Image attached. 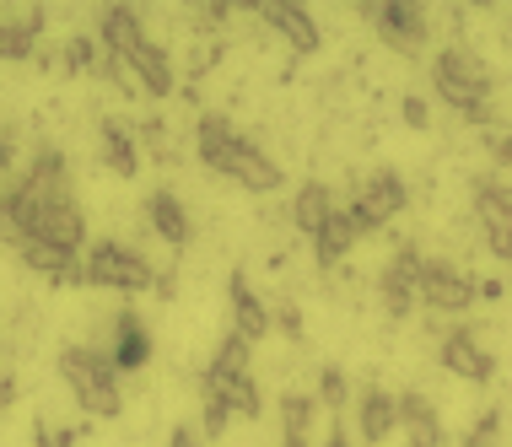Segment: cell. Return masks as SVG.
<instances>
[{"label":"cell","instance_id":"6da1fadb","mask_svg":"<svg viewBox=\"0 0 512 447\" xmlns=\"http://www.w3.org/2000/svg\"><path fill=\"white\" fill-rule=\"evenodd\" d=\"M195 157L205 167H216L221 178H232L238 189H248V194H275L286 184L281 162H275L265 146L248 141L227 114H200L195 119Z\"/></svg>","mask_w":512,"mask_h":447},{"label":"cell","instance_id":"7a4b0ae2","mask_svg":"<svg viewBox=\"0 0 512 447\" xmlns=\"http://www.w3.org/2000/svg\"><path fill=\"white\" fill-rule=\"evenodd\" d=\"M432 92H437L464 124L496 130V71L480 60L475 49H464V44L437 49V60H432Z\"/></svg>","mask_w":512,"mask_h":447},{"label":"cell","instance_id":"3957f363","mask_svg":"<svg viewBox=\"0 0 512 447\" xmlns=\"http://www.w3.org/2000/svg\"><path fill=\"white\" fill-rule=\"evenodd\" d=\"M60 377L71 383V399L87 421H114L124 410L119 394V367L108 361V351H92V345H65L60 351Z\"/></svg>","mask_w":512,"mask_h":447},{"label":"cell","instance_id":"277c9868","mask_svg":"<svg viewBox=\"0 0 512 447\" xmlns=\"http://www.w3.org/2000/svg\"><path fill=\"white\" fill-rule=\"evenodd\" d=\"M87 286L135 297V291H157V270H151V259L141 248L119 243V237H103V243L87 248Z\"/></svg>","mask_w":512,"mask_h":447},{"label":"cell","instance_id":"5b68a950","mask_svg":"<svg viewBox=\"0 0 512 447\" xmlns=\"http://www.w3.org/2000/svg\"><path fill=\"white\" fill-rule=\"evenodd\" d=\"M469 216L480 227V243L496 264H512V189L496 173L469 178Z\"/></svg>","mask_w":512,"mask_h":447},{"label":"cell","instance_id":"8992f818","mask_svg":"<svg viewBox=\"0 0 512 447\" xmlns=\"http://www.w3.org/2000/svg\"><path fill=\"white\" fill-rule=\"evenodd\" d=\"M415 297H421V307H432V313H448V318H453V313H464V307H475L480 281L464 270V264H453V259H426Z\"/></svg>","mask_w":512,"mask_h":447},{"label":"cell","instance_id":"52a82bcc","mask_svg":"<svg viewBox=\"0 0 512 447\" xmlns=\"http://www.w3.org/2000/svg\"><path fill=\"white\" fill-rule=\"evenodd\" d=\"M421 248L405 243L399 254L378 270V302H383V313L394 318V324H405V318L421 307V297H415V286H421Z\"/></svg>","mask_w":512,"mask_h":447},{"label":"cell","instance_id":"ba28073f","mask_svg":"<svg viewBox=\"0 0 512 447\" xmlns=\"http://www.w3.org/2000/svg\"><path fill=\"white\" fill-rule=\"evenodd\" d=\"M362 17L378 27V38L399 54H421L426 33H432V22H426L421 6H410V0H378V6H362Z\"/></svg>","mask_w":512,"mask_h":447},{"label":"cell","instance_id":"9c48e42d","mask_svg":"<svg viewBox=\"0 0 512 447\" xmlns=\"http://www.w3.org/2000/svg\"><path fill=\"white\" fill-rule=\"evenodd\" d=\"M200 399H221L232 415H248V421L265 410V394H259L254 372H248V367H221V361H205V372H200Z\"/></svg>","mask_w":512,"mask_h":447},{"label":"cell","instance_id":"30bf717a","mask_svg":"<svg viewBox=\"0 0 512 447\" xmlns=\"http://www.w3.org/2000/svg\"><path fill=\"white\" fill-rule=\"evenodd\" d=\"M372 232H378V221H372L356 200H345L340 211L329 216V227L313 237V259L324 264V270H335V264H340L345 254H351V248L362 243V237H372Z\"/></svg>","mask_w":512,"mask_h":447},{"label":"cell","instance_id":"8fae6325","mask_svg":"<svg viewBox=\"0 0 512 447\" xmlns=\"http://www.w3.org/2000/svg\"><path fill=\"white\" fill-rule=\"evenodd\" d=\"M437 361H442L453 377H464V383H491V377H496V356L480 345V334L469 329V324H453L448 334H442Z\"/></svg>","mask_w":512,"mask_h":447},{"label":"cell","instance_id":"7c38bea8","mask_svg":"<svg viewBox=\"0 0 512 447\" xmlns=\"http://www.w3.org/2000/svg\"><path fill=\"white\" fill-rule=\"evenodd\" d=\"M227 302H232V334H238V340L259 345V340H265V334L275 329V307L259 297L254 286H248L243 270L227 275Z\"/></svg>","mask_w":512,"mask_h":447},{"label":"cell","instance_id":"4fadbf2b","mask_svg":"<svg viewBox=\"0 0 512 447\" xmlns=\"http://www.w3.org/2000/svg\"><path fill=\"white\" fill-rule=\"evenodd\" d=\"M259 22L275 27V33L292 44V54H318V44H324L318 17L308 6H292V0H265V6H259Z\"/></svg>","mask_w":512,"mask_h":447},{"label":"cell","instance_id":"5bb4252c","mask_svg":"<svg viewBox=\"0 0 512 447\" xmlns=\"http://www.w3.org/2000/svg\"><path fill=\"white\" fill-rule=\"evenodd\" d=\"M351 200L362 205V211H367L372 221H378V227H389L394 216H405V205H410V184L394 173V167H378V173H367V178H362V189H356Z\"/></svg>","mask_w":512,"mask_h":447},{"label":"cell","instance_id":"9a60e30c","mask_svg":"<svg viewBox=\"0 0 512 447\" xmlns=\"http://www.w3.org/2000/svg\"><path fill=\"white\" fill-rule=\"evenodd\" d=\"M399 431V394H389V388L367 383L356 388V442H389Z\"/></svg>","mask_w":512,"mask_h":447},{"label":"cell","instance_id":"2e32d148","mask_svg":"<svg viewBox=\"0 0 512 447\" xmlns=\"http://www.w3.org/2000/svg\"><path fill=\"white\" fill-rule=\"evenodd\" d=\"M17 259H22L33 275L54 281V286H87V259L65 254V248L44 243V237H27V243H17Z\"/></svg>","mask_w":512,"mask_h":447},{"label":"cell","instance_id":"e0dca14e","mask_svg":"<svg viewBox=\"0 0 512 447\" xmlns=\"http://www.w3.org/2000/svg\"><path fill=\"white\" fill-rule=\"evenodd\" d=\"M124 65H130V76H135V87H141L146 97H173L178 92V71H173V60H168V49L162 44H135L130 54H119Z\"/></svg>","mask_w":512,"mask_h":447},{"label":"cell","instance_id":"ac0fdd59","mask_svg":"<svg viewBox=\"0 0 512 447\" xmlns=\"http://www.w3.org/2000/svg\"><path fill=\"white\" fill-rule=\"evenodd\" d=\"M17 184L33 194L38 205H49V200H71V167H65V151H33V162H27V173L17 178Z\"/></svg>","mask_w":512,"mask_h":447},{"label":"cell","instance_id":"d6986e66","mask_svg":"<svg viewBox=\"0 0 512 447\" xmlns=\"http://www.w3.org/2000/svg\"><path fill=\"white\" fill-rule=\"evenodd\" d=\"M33 237H44V243L65 248V254H76V248L87 243V216H81L76 194H71V200H49V205H38V232H33Z\"/></svg>","mask_w":512,"mask_h":447},{"label":"cell","instance_id":"ffe728a7","mask_svg":"<svg viewBox=\"0 0 512 447\" xmlns=\"http://www.w3.org/2000/svg\"><path fill=\"white\" fill-rule=\"evenodd\" d=\"M146 221H151V232H157L168 248H189V243H195V221H189L184 200H178L173 189H151L146 194Z\"/></svg>","mask_w":512,"mask_h":447},{"label":"cell","instance_id":"44dd1931","mask_svg":"<svg viewBox=\"0 0 512 447\" xmlns=\"http://www.w3.org/2000/svg\"><path fill=\"white\" fill-rule=\"evenodd\" d=\"M399 431H405V442L410 447H442V415H437V404L421 394V388H405L399 394Z\"/></svg>","mask_w":512,"mask_h":447},{"label":"cell","instance_id":"7402d4cb","mask_svg":"<svg viewBox=\"0 0 512 447\" xmlns=\"http://www.w3.org/2000/svg\"><path fill=\"white\" fill-rule=\"evenodd\" d=\"M340 211V200H335V189L324 184V178H308L297 194H292V227L302 232V237H318L329 227V216Z\"/></svg>","mask_w":512,"mask_h":447},{"label":"cell","instance_id":"603a6c76","mask_svg":"<svg viewBox=\"0 0 512 447\" xmlns=\"http://www.w3.org/2000/svg\"><path fill=\"white\" fill-rule=\"evenodd\" d=\"M98 151H103V167H108V173H119V178H135V173H141V141H135L130 124L103 119V124H98Z\"/></svg>","mask_w":512,"mask_h":447},{"label":"cell","instance_id":"cb8c5ba5","mask_svg":"<svg viewBox=\"0 0 512 447\" xmlns=\"http://www.w3.org/2000/svg\"><path fill=\"white\" fill-rule=\"evenodd\" d=\"M108 361H114L119 372H135V367H146V361H151V329H146L135 313H119V318H114Z\"/></svg>","mask_w":512,"mask_h":447},{"label":"cell","instance_id":"d4e9b609","mask_svg":"<svg viewBox=\"0 0 512 447\" xmlns=\"http://www.w3.org/2000/svg\"><path fill=\"white\" fill-rule=\"evenodd\" d=\"M98 44L108 54H130L135 44H146V27L135 6H103L98 11Z\"/></svg>","mask_w":512,"mask_h":447},{"label":"cell","instance_id":"484cf974","mask_svg":"<svg viewBox=\"0 0 512 447\" xmlns=\"http://www.w3.org/2000/svg\"><path fill=\"white\" fill-rule=\"evenodd\" d=\"M44 33V11H22V17H0V60H33V44Z\"/></svg>","mask_w":512,"mask_h":447},{"label":"cell","instance_id":"4316f807","mask_svg":"<svg viewBox=\"0 0 512 447\" xmlns=\"http://www.w3.org/2000/svg\"><path fill=\"white\" fill-rule=\"evenodd\" d=\"M313 421H318V394H281V426H286V437L308 442Z\"/></svg>","mask_w":512,"mask_h":447},{"label":"cell","instance_id":"83f0119b","mask_svg":"<svg viewBox=\"0 0 512 447\" xmlns=\"http://www.w3.org/2000/svg\"><path fill=\"white\" fill-rule=\"evenodd\" d=\"M345 399H356V394H351V377H345V367H335V361H329V367H318V404L340 415V404H345Z\"/></svg>","mask_w":512,"mask_h":447},{"label":"cell","instance_id":"f1b7e54d","mask_svg":"<svg viewBox=\"0 0 512 447\" xmlns=\"http://www.w3.org/2000/svg\"><path fill=\"white\" fill-rule=\"evenodd\" d=\"M60 60H65V71H98L103 44H92L87 33H71V38L60 44Z\"/></svg>","mask_w":512,"mask_h":447},{"label":"cell","instance_id":"f546056e","mask_svg":"<svg viewBox=\"0 0 512 447\" xmlns=\"http://www.w3.org/2000/svg\"><path fill=\"white\" fill-rule=\"evenodd\" d=\"M496 431H502V410H486L475 426L464 431V442H459V447H496Z\"/></svg>","mask_w":512,"mask_h":447},{"label":"cell","instance_id":"4dcf8cb0","mask_svg":"<svg viewBox=\"0 0 512 447\" xmlns=\"http://www.w3.org/2000/svg\"><path fill=\"white\" fill-rule=\"evenodd\" d=\"M227 421H232V410H227L221 399H200V431H205V442L221 437V431H227Z\"/></svg>","mask_w":512,"mask_h":447},{"label":"cell","instance_id":"1f68e13d","mask_svg":"<svg viewBox=\"0 0 512 447\" xmlns=\"http://www.w3.org/2000/svg\"><path fill=\"white\" fill-rule=\"evenodd\" d=\"M141 141H146V151H151V157L173 162V146H168V124H162V119H146V124H141Z\"/></svg>","mask_w":512,"mask_h":447},{"label":"cell","instance_id":"d6a6232c","mask_svg":"<svg viewBox=\"0 0 512 447\" xmlns=\"http://www.w3.org/2000/svg\"><path fill=\"white\" fill-rule=\"evenodd\" d=\"M399 119H405L410 130H426V124H432V108H426V97H421V92H410L405 103H399Z\"/></svg>","mask_w":512,"mask_h":447},{"label":"cell","instance_id":"836d02e7","mask_svg":"<svg viewBox=\"0 0 512 447\" xmlns=\"http://www.w3.org/2000/svg\"><path fill=\"white\" fill-rule=\"evenodd\" d=\"M275 329H281L286 340H302V307L297 302H275Z\"/></svg>","mask_w":512,"mask_h":447},{"label":"cell","instance_id":"e575fe53","mask_svg":"<svg viewBox=\"0 0 512 447\" xmlns=\"http://www.w3.org/2000/svg\"><path fill=\"white\" fill-rule=\"evenodd\" d=\"M486 151H491L496 167H507V173H512V130H486Z\"/></svg>","mask_w":512,"mask_h":447},{"label":"cell","instance_id":"d590c367","mask_svg":"<svg viewBox=\"0 0 512 447\" xmlns=\"http://www.w3.org/2000/svg\"><path fill=\"white\" fill-rule=\"evenodd\" d=\"M324 447H356V431H351V426H340V415H335V426L324 431Z\"/></svg>","mask_w":512,"mask_h":447},{"label":"cell","instance_id":"8d00e7d4","mask_svg":"<svg viewBox=\"0 0 512 447\" xmlns=\"http://www.w3.org/2000/svg\"><path fill=\"white\" fill-rule=\"evenodd\" d=\"M168 447H200V431H195V426H173Z\"/></svg>","mask_w":512,"mask_h":447},{"label":"cell","instance_id":"74e56055","mask_svg":"<svg viewBox=\"0 0 512 447\" xmlns=\"http://www.w3.org/2000/svg\"><path fill=\"white\" fill-rule=\"evenodd\" d=\"M11 404H17V377L0 372V410H11Z\"/></svg>","mask_w":512,"mask_h":447},{"label":"cell","instance_id":"f35d334b","mask_svg":"<svg viewBox=\"0 0 512 447\" xmlns=\"http://www.w3.org/2000/svg\"><path fill=\"white\" fill-rule=\"evenodd\" d=\"M81 437H87L81 426H60V431H54V447H76Z\"/></svg>","mask_w":512,"mask_h":447},{"label":"cell","instance_id":"ab89813d","mask_svg":"<svg viewBox=\"0 0 512 447\" xmlns=\"http://www.w3.org/2000/svg\"><path fill=\"white\" fill-rule=\"evenodd\" d=\"M33 447H54V431H49L44 421H38V426H33Z\"/></svg>","mask_w":512,"mask_h":447},{"label":"cell","instance_id":"60d3db41","mask_svg":"<svg viewBox=\"0 0 512 447\" xmlns=\"http://www.w3.org/2000/svg\"><path fill=\"white\" fill-rule=\"evenodd\" d=\"M502 291H507L502 281H480V297H486V302H496V297H502Z\"/></svg>","mask_w":512,"mask_h":447},{"label":"cell","instance_id":"b9f144b4","mask_svg":"<svg viewBox=\"0 0 512 447\" xmlns=\"http://www.w3.org/2000/svg\"><path fill=\"white\" fill-rule=\"evenodd\" d=\"M6 167H11V141L0 135V173H6Z\"/></svg>","mask_w":512,"mask_h":447},{"label":"cell","instance_id":"7bdbcfd3","mask_svg":"<svg viewBox=\"0 0 512 447\" xmlns=\"http://www.w3.org/2000/svg\"><path fill=\"white\" fill-rule=\"evenodd\" d=\"M281 447H308V442H302V437H281Z\"/></svg>","mask_w":512,"mask_h":447}]
</instances>
